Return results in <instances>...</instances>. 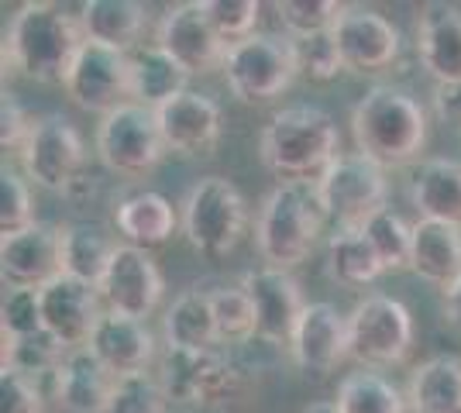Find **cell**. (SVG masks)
Segmentation results:
<instances>
[{"label":"cell","instance_id":"1","mask_svg":"<svg viewBox=\"0 0 461 413\" xmlns=\"http://www.w3.org/2000/svg\"><path fill=\"white\" fill-rule=\"evenodd\" d=\"M66 4H24L4 39V66L45 86H66L69 69L86 41L83 18Z\"/></svg>","mask_w":461,"mask_h":413},{"label":"cell","instance_id":"2","mask_svg":"<svg viewBox=\"0 0 461 413\" xmlns=\"http://www.w3.org/2000/svg\"><path fill=\"white\" fill-rule=\"evenodd\" d=\"M351 135L358 152L383 169H403L420 158L427 145V111L400 86L375 83L351 107Z\"/></svg>","mask_w":461,"mask_h":413},{"label":"cell","instance_id":"3","mask_svg":"<svg viewBox=\"0 0 461 413\" xmlns=\"http://www.w3.org/2000/svg\"><path fill=\"white\" fill-rule=\"evenodd\" d=\"M338 156L341 131L334 118L313 103L283 107L279 114H272L258 138L262 166L283 183H317Z\"/></svg>","mask_w":461,"mask_h":413},{"label":"cell","instance_id":"4","mask_svg":"<svg viewBox=\"0 0 461 413\" xmlns=\"http://www.w3.org/2000/svg\"><path fill=\"white\" fill-rule=\"evenodd\" d=\"M324 220L327 211L317 193V183H279L258 207L255 220L258 256L272 269H286V273L296 269L310 258Z\"/></svg>","mask_w":461,"mask_h":413},{"label":"cell","instance_id":"5","mask_svg":"<svg viewBox=\"0 0 461 413\" xmlns=\"http://www.w3.org/2000/svg\"><path fill=\"white\" fill-rule=\"evenodd\" d=\"M183 235L203 258H228L249 231V203L228 176L196 179L183 197Z\"/></svg>","mask_w":461,"mask_h":413},{"label":"cell","instance_id":"6","mask_svg":"<svg viewBox=\"0 0 461 413\" xmlns=\"http://www.w3.org/2000/svg\"><path fill=\"white\" fill-rule=\"evenodd\" d=\"M413 352V314L403 300L372 293L348 314V358L362 369L403 365Z\"/></svg>","mask_w":461,"mask_h":413},{"label":"cell","instance_id":"7","mask_svg":"<svg viewBox=\"0 0 461 413\" xmlns=\"http://www.w3.org/2000/svg\"><path fill=\"white\" fill-rule=\"evenodd\" d=\"M166 138L158 131L155 111L141 103H124L100 118L96 128V156L100 162L121 179H141L149 176L155 166L166 158Z\"/></svg>","mask_w":461,"mask_h":413},{"label":"cell","instance_id":"8","mask_svg":"<svg viewBox=\"0 0 461 413\" xmlns=\"http://www.w3.org/2000/svg\"><path fill=\"white\" fill-rule=\"evenodd\" d=\"M389 169H383L366 152H341L327 166V173L317 179V193L327 217L338 228H366L372 214L385 207L389 193Z\"/></svg>","mask_w":461,"mask_h":413},{"label":"cell","instance_id":"9","mask_svg":"<svg viewBox=\"0 0 461 413\" xmlns=\"http://www.w3.org/2000/svg\"><path fill=\"white\" fill-rule=\"evenodd\" d=\"M158 379L179 407H217L241 390V369L217 348H166Z\"/></svg>","mask_w":461,"mask_h":413},{"label":"cell","instance_id":"10","mask_svg":"<svg viewBox=\"0 0 461 413\" xmlns=\"http://www.w3.org/2000/svg\"><path fill=\"white\" fill-rule=\"evenodd\" d=\"M221 69L228 79V90L241 103H272L300 76L289 39L276 35H251L238 45H228Z\"/></svg>","mask_w":461,"mask_h":413},{"label":"cell","instance_id":"11","mask_svg":"<svg viewBox=\"0 0 461 413\" xmlns=\"http://www.w3.org/2000/svg\"><path fill=\"white\" fill-rule=\"evenodd\" d=\"M24 176L49 193H69L73 183L86 173V145L62 114L35 121L32 138L21 148Z\"/></svg>","mask_w":461,"mask_h":413},{"label":"cell","instance_id":"12","mask_svg":"<svg viewBox=\"0 0 461 413\" xmlns=\"http://www.w3.org/2000/svg\"><path fill=\"white\" fill-rule=\"evenodd\" d=\"M66 94L77 107L100 118L131 103V52L86 39L69 69Z\"/></svg>","mask_w":461,"mask_h":413},{"label":"cell","instance_id":"13","mask_svg":"<svg viewBox=\"0 0 461 413\" xmlns=\"http://www.w3.org/2000/svg\"><path fill=\"white\" fill-rule=\"evenodd\" d=\"M155 45L169 52L190 76H207L221 69L228 56V41L217 35L203 0L173 4L155 28Z\"/></svg>","mask_w":461,"mask_h":413},{"label":"cell","instance_id":"14","mask_svg":"<svg viewBox=\"0 0 461 413\" xmlns=\"http://www.w3.org/2000/svg\"><path fill=\"white\" fill-rule=\"evenodd\" d=\"M96 290H100L104 307L111 314L149 320L158 310L162 296H166V279H162V269L155 265V258L145 248L117 245L114 258H111V265H107Z\"/></svg>","mask_w":461,"mask_h":413},{"label":"cell","instance_id":"15","mask_svg":"<svg viewBox=\"0 0 461 413\" xmlns=\"http://www.w3.org/2000/svg\"><path fill=\"white\" fill-rule=\"evenodd\" d=\"M249 293L255 307V337L269 341V345H286L293 341V331L300 324V317L307 310V300L300 293V283L286 269H249L238 283Z\"/></svg>","mask_w":461,"mask_h":413},{"label":"cell","instance_id":"16","mask_svg":"<svg viewBox=\"0 0 461 413\" xmlns=\"http://www.w3.org/2000/svg\"><path fill=\"white\" fill-rule=\"evenodd\" d=\"M334 39L341 49L345 69L351 73H383L400 59V45H403L400 28L385 14L362 4H345L334 24Z\"/></svg>","mask_w":461,"mask_h":413},{"label":"cell","instance_id":"17","mask_svg":"<svg viewBox=\"0 0 461 413\" xmlns=\"http://www.w3.org/2000/svg\"><path fill=\"white\" fill-rule=\"evenodd\" d=\"M107 307L96 286L73 279V275H56L49 286H41V320L45 331L56 335L69 352L86 348L94 337L96 324L104 320Z\"/></svg>","mask_w":461,"mask_h":413},{"label":"cell","instance_id":"18","mask_svg":"<svg viewBox=\"0 0 461 413\" xmlns=\"http://www.w3.org/2000/svg\"><path fill=\"white\" fill-rule=\"evenodd\" d=\"M0 273L11 286L41 290L62 275V228L32 224L18 235L0 238Z\"/></svg>","mask_w":461,"mask_h":413},{"label":"cell","instance_id":"19","mask_svg":"<svg viewBox=\"0 0 461 413\" xmlns=\"http://www.w3.org/2000/svg\"><path fill=\"white\" fill-rule=\"evenodd\" d=\"M289 355H293L300 373H334L348 358V317L324 300L307 303V310L293 331V341H289Z\"/></svg>","mask_w":461,"mask_h":413},{"label":"cell","instance_id":"20","mask_svg":"<svg viewBox=\"0 0 461 413\" xmlns=\"http://www.w3.org/2000/svg\"><path fill=\"white\" fill-rule=\"evenodd\" d=\"M117 375L96 358L90 348H73L56 373L41 382L45 396H52L69 413H104L114 393Z\"/></svg>","mask_w":461,"mask_h":413},{"label":"cell","instance_id":"21","mask_svg":"<svg viewBox=\"0 0 461 413\" xmlns=\"http://www.w3.org/2000/svg\"><path fill=\"white\" fill-rule=\"evenodd\" d=\"M166 148L176 156H207L221 138V107L200 90H183L179 97L155 111Z\"/></svg>","mask_w":461,"mask_h":413},{"label":"cell","instance_id":"22","mask_svg":"<svg viewBox=\"0 0 461 413\" xmlns=\"http://www.w3.org/2000/svg\"><path fill=\"white\" fill-rule=\"evenodd\" d=\"M417 56L438 83H461V7L423 4L417 14Z\"/></svg>","mask_w":461,"mask_h":413},{"label":"cell","instance_id":"23","mask_svg":"<svg viewBox=\"0 0 461 413\" xmlns=\"http://www.w3.org/2000/svg\"><path fill=\"white\" fill-rule=\"evenodd\" d=\"M86 348L114 375L149 373V365H152L155 358V335L149 331L145 320L107 310L104 320L96 324V331Z\"/></svg>","mask_w":461,"mask_h":413},{"label":"cell","instance_id":"24","mask_svg":"<svg viewBox=\"0 0 461 413\" xmlns=\"http://www.w3.org/2000/svg\"><path fill=\"white\" fill-rule=\"evenodd\" d=\"M114 228L117 235L124 238V245L152 252V248H162L173 241L176 228H179V214H176L169 197H162L155 190H141V193L117 200Z\"/></svg>","mask_w":461,"mask_h":413},{"label":"cell","instance_id":"25","mask_svg":"<svg viewBox=\"0 0 461 413\" xmlns=\"http://www.w3.org/2000/svg\"><path fill=\"white\" fill-rule=\"evenodd\" d=\"M410 269L423 283L447 290L461 275V228L420 217L413 224V262Z\"/></svg>","mask_w":461,"mask_h":413},{"label":"cell","instance_id":"26","mask_svg":"<svg viewBox=\"0 0 461 413\" xmlns=\"http://www.w3.org/2000/svg\"><path fill=\"white\" fill-rule=\"evenodd\" d=\"M410 200L427 220H444L461 228V162L423 158L410 179Z\"/></svg>","mask_w":461,"mask_h":413},{"label":"cell","instance_id":"27","mask_svg":"<svg viewBox=\"0 0 461 413\" xmlns=\"http://www.w3.org/2000/svg\"><path fill=\"white\" fill-rule=\"evenodd\" d=\"M410 413H461V358H423L406 382Z\"/></svg>","mask_w":461,"mask_h":413},{"label":"cell","instance_id":"28","mask_svg":"<svg viewBox=\"0 0 461 413\" xmlns=\"http://www.w3.org/2000/svg\"><path fill=\"white\" fill-rule=\"evenodd\" d=\"M186 79L190 73L169 52H162L155 41L138 45L131 52V100L149 111H158L162 103L179 97L186 90Z\"/></svg>","mask_w":461,"mask_h":413},{"label":"cell","instance_id":"29","mask_svg":"<svg viewBox=\"0 0 461 413\" xmlns=\"http://www.w3.org/2000/svg\"><path fill=\"white\" fill-rule=\"evenodd\" d=\"M79 18L86 39L121 52H135L145 31V7L138 0H90L79 4Z\"/></svg>","mask_w":461,"mask_h":413},{"label":"cell","instance_id":"30","mask_svg":"<svg viewBox=\"0 0 461 413\" xmlns=\"http://www.w3.org/2000/svg\"><path fill=\"white\" fill-rule=\"evenodd\" d=\"M166 348H213L221 345L217 320H213L211 290H186L173 300L162 317Z\"/></svg>","mask_w":461,"mask_h":413},{"label":"cell","instance_id":"31","mask_svg":"<svg viewBox=\"0 0 461 413\" xmlns=\"http://www.w3.org/2000/svg\"><path fill=\"white\" fill-rule=\"evenodd\" d=\"M383 262L362 228H338L327 238V275L348 290H362L383 275Z\"/></svg>","mask_w":461,"mask_h":413},{"label":"cell","instance_id":"32","mask_svg":"<svg viewBox=\"0 0 461 413\" xmlns=\"http://www.w3.org/2000/svg\"><path fill=\"white\" fill-rule=\"evenodd\" d=\"M117 252V241L96 224H66L62 228V273L83 279L90 286H100L111 258Z\"/></svg>","mask_w":461,"mask_h":413},{"label":"cell","instance_id":"33","mask_svg":"<svg viewBox=\"0 0 461 413\" xmlns=\"http://www.w3.org/2000/svg\"><path fill=\"white\" fill-rule=\"evenodd\" d=\"M334 403L341 407V413H410L406 393H400V386H393L383 373L372 369L348 373L338 382Z\"/></svg>","mask_w":461,"mask_h":413},{"label":"cell","instance_id":"34","mask_svg":"<svg viewBox=\"0 0 461 413\" xmlns=\"http://www.w3.org/2000/svg\"><path fill=\"white\" fill-rule=\"evenodd\" d=\"M66 355H69V348L56 335H49V331H39V335L28 337L4 335V369L28 375L35 382H45L62 365Z\"/></svg>","mask_w":461,"mask_h":413},{"label":"cell","instance_id":"35","mask_svg":"<svg viewBox=\"0 0 461 413\" xmlns=\"http://www.w3.org/2000/svg\"><path fill=\"white\" fill-rule=\"evenodd\" d=\"M366 238L375 248V256L383 262L385 273H403L413 262V224H406L403 214H396L393 207H383L379 214L366 220Z\"/></svg>","mask_w":461,"mask_h":413},{"label":"cell","instance_id":"36","mask_svg":"<svg viewBox=\"0 0 461 413\" xmlns=\"http://www.w3.org/2000/svg\"><path fill=\"white\" fill-rule=\"evenodd\" d=\"M289 45H293L296 73L310 79V83H330L345 69L334 31H321V35H307V39H289Z\"/></svg>","mask_w":461,"mask_h":413},{"label":"cell","instance_id":"37","mask_svg":"<svg viewBox=\"0 0 461 413\" xmlns=\"http://www.w3.org/2000/svg\"><path fill=\"white\" fill-rule=\"evenodd\" d=\"M169 396L162 390V379L155 373L117 375L114 393L107 400L104 413H166Z\"/></svg>","mask_w":461,"mask_h":413},{"label":"cell","instance_id":"38","mask_svg":"<svg viewBox=\"0 0 461 413\" xmlns=\"http://www.w3.org/2000/svg\"><path fill=\"white\" fill-rule=\"evenodd\" d=\"M341 11H345V4H338V0H279L276 4L279 24L289 31V39H307V35L334 31Z\"/></svg>","mask_w":461,"mask_h":413},{"label":"cell","instance_id":"39","mask_svg":"<svg viewBox=\"0 0 461 413\" xmlns=\"http://www.w3.org/2000/svg\"><path fill=\"white\" fill-rule=\"evenodd\" d=\"M213 320L221 341H249L255 337V307L241 286H217L211 290Z\"/></svg>","mask_w":461,"mask_h":413},{"label":"cell","instance_id":"40","mask_svg":"<svg viewBox=\"0 0 461 413\" xmlns=\"http://www.w3.org/2000/svg\"><path fill=\"white\" fill-rule=\"evenodd\" d=\"M0 331L7 337H28L45 331V320H41V290L11 286L4 293V307H0Z\"/></svg>","mask_w":461,"mask_h":413},{"label":"cell","instance_id":"41","mask_svg":"<svg viewBox=\"0 0 461 413\" xmlns=\"http://www.w3.org/2000/svg\"><path fill=\"white\" fill-rule=\"evenodd\" d=\"M207 4V14H211L217 35L238 45L255 35L258 21H262V4L258 0H203Z\"/></svg>","mask_w":461,"mask_h":413},{"label":"cell","instance_id":"42","mask_svg":"<svg viewBox=\"0 0 461 413\" xmlns=\"http://www.w3.org/2000/svg\"><path fill=\"white\" fill-rule=\"evenodd\" d=\"M32 224H39V220H35L28 179L18 176L14 169H4V176H0V235H18Z\"/></svg>","mask_w":461,"mask_h":413},{"label":"cell","instance_id":"43","mask_svg":"<svg viewBox=\"0 0 461 413\" xmlns=\"http://www.w3.org/2000/svg\"><path fill=\"white\" fill-rule=\"evenodd\" d=\"M45 390L41 382L21 373H0V413H45Z\"/></svg>","mask_w":461,"mask_h":413},{"label":"cell","instance_id":"44","mask_svg":"<svg viewBox=\"0 0 461 413\" xmlns=\"http://www.w3.org/2000/svg\"><path fill=\"white\" fill-rule=\"evenodd\" d=\"M35 121L39 118H32V114H28V107H24L14 94H4V100H0V145H4V152L21 156L24 141L32 138Z\"/></svg>","mask_w":461,"mask_h":413},{"label":"cell","instance_id":"45","mask_svg":"<svg viewBox=\"0 0 461 413\" xmlns=\"http://www.w3.org/2000/svg\"><path fill=\"white\" fill-rule=\"evenodd\" d=\"M434 114L461 131V83H438L434 86Z\"/></svg>","mask_w":461,"mask_h":413},{"label":"cell","instance_id":"46","mask_svg":"<svg viewBox=\"0 0 461 413\" xmlns=\"http://www.w3.org/2000/svg\"><path fill=\"white\" fill-rule=\"evenodd\" d=\"M444 317H447V324H455L461 331V275L444 290Z\"/></svg>","mask_w":461,"mask_h":413},{"label":"cell","instance_id":"47","mask_svg":"<svg viewBox=\"0 0 461 413\" xmlns=\"http://www.w3.org/2000/svg\"><path fill=\"white\" fill-rule=\"evenodd\" d=\"M300 413H341V407H338L334 400H317V403H310V407H303Z\"/></svg>","mask_w":461,"mask_h":413}]
</instances>
